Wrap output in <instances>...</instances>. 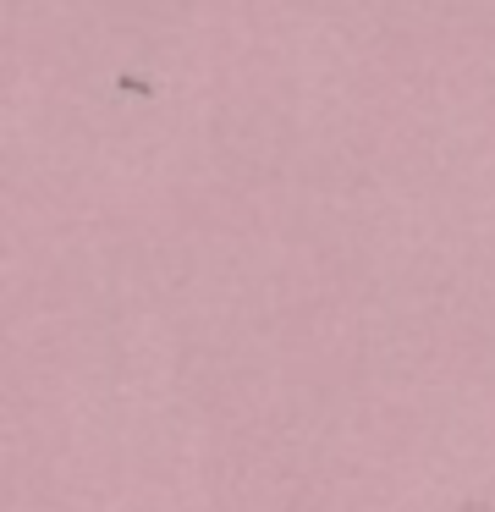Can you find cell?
<instances>
[{"label":"cell","mask_w":495,"mask_h":512,"mask_svg":"<svg viewBox=\"0 0 495 512\" xmlns=\"http://www.w3.org/2000/svg\"><path fill=\"white\" fill-rule=\"evenodd\" d=\"M462 512H495L490 501H462Z\"/></svg>","instance_id":"6da1fadb"}]
</instances>
